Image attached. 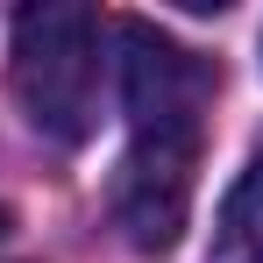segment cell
<instances>
[{
	"instance_id": "obj_1",
	"label": "cell",
	"mask_w": 263,
	"mask_h": 263,
	"mask_svg": "<svg viewBox=\"0 0 263 263\" xmlns=\"http://www.w3.org/2000/svg\"><path fill=\"white\" fill-rule=\"evenodd\" d=\"M114 43H121V100H128V157L114 171V220L142 256H164L178 249L192 214L199 142H206L220 71L214 57L171 43L149 22H114Z\"/></svg>"
},
{
	"instance_id": "obj_2",
	"label": "cell",
	"mask_w": 263,
	"mask_h": 263,
	"mask_svg": "<svg viewBox=\"0 0 263 263\" xmlns=\"http://www.w3.org/2000/svg\"><path fill=\"white\" fill-rule=\"evenodd\" d=\"M114 22H100L92 7H22L14 14V100L22 114L36 121V135L79 149L92 128H100V86H107V57H100V36Z\"/></svg>"
},
{
	"instance_id": "obj_3",
	"label": "cell",
	"mask_w": 263,
	"mask_h": 263,
	"mask_svg": "<svg viewBox=\"0 0 263 263\" xmlns=\"http://www.w3.org/2000/svg\"><path fill=\"white\" fill-rule=\"evenodd\" d=\"M206 263H263V149L242 164V178L228 185L214 220V256Z\"/></svg>"
}]
</instances>
